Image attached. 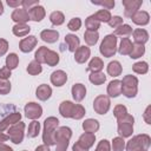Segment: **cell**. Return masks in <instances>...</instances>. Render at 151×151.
<instances>
[{
  "instance_id": "22",
  "label": "cell",
  "mask_w": 151,
  "mask_h": 151,
  "mask_svg": "<svg viewBox=\"0 0 151 151\" xmlns=\"http://www.w3.org/2000/svg\"><path fill=\"white\" fill-rule=\"evenodd\" d=\"M51 94H52V88L48 85H46V84H41L40 86H38V88L35 91L37 98L39 100H42V101L47 100L51 97Z\"/></svg>"
},
{
  "instance_id": "30",
  "label": "cell",
  "mask_w": 151,
  "mask_h": 151,
  "mask_svg": "<svg viewBox=\"0 0 151 151\" xmlns=\"http://www.w3.org/2000/svg\"><path fill=\"white\" fill-rule=\"evenodd\" d=\"M104 67V63L100 58L98 57H94L91 59L88 66H87V71H91V72H101Z\"/></svg>"
},
{
  "instance_id": "2",
  "label": "cell",
  "mask_w": 151,
  "mask_h": 151,
  "mask_svg": "<svg viewBox=\"0 0 151 151\" xmlns=\"http://www.w3.org/2000/svg\"><path fill=\"white\" fill-rule=\"evenodd\" d=\"M59 125V120L55 117H48L44 122V131H42V142L47 146L55 145L54 143V132Z\"/></svg>"
},
{
  "instance_id": "10",
  "label": "cell",
  "mask_w": 151,
  "mask_h": 151,
  "mask_svg": "<svg viewBox=\"0 0 151 151\" xmlns=\"http://www.w3.org/2000/svg\"><path fill=\"white\" fill-rule=\"evenodd\" d=\"M24 110H25V114H26V117H27L28 119L35 120V119L40 118L41 114H42V107H41L39 104L33 103V101L27 103V104L25 105V109H24Z\"/></svg>"
},
{
  "instance_id": "12",
  "label": "cell",
  "mask_w": 151,
  "mask_h": 151,
  "mask_svg": "<svg viewBox=\"0 0 151 151\" xmlns=\"http://www.w3.org/2000/svg\"><path fill=\"white\" fill-rule=\"evenodd\" d=\"M37 42H38V40H37V38H35L34 35H28V37L24 38V39L19 42V48H20L21 52L28 53V52H31V51L35 47Z\"/></svg>"
},
{
  "instance_id": "48",
  "label": "cell",
  "mask_w": 151,
  "mask_h": 151,
  "mask_svg": "<svg viewBox=\"0 0 151 151\" xmlns=\"http://www.w3.org/2000/svg\"><path fill=\"white\" fill-rule=\"evenodd\" d=\"M110 150H111V145H110V142L106 139H101L96 149V151H110Z\"/></svg>"
},
{
  "instance_id": "6",
  "label": "cell",
  "mask_w": 151,
  "mask_h": 151,
  "mask_svg": "<svg viewBox=\"0 0 151 151\" xmlns=\"http://www.w3.org/2000/svg\"><path fill=\"white\" fill-rule=\"evenodd\" d=\"M99 51L105 58L113 57L117 52V37L113 35V34L106 35L104 38V40L101 41V44H100Z\"/></svg>"
},
{
  "instance_id": "39",
  "label": "cell",
  "mask_w": 151,
  "mask_h": 151,
  "mask_svg": "<svg viewBox=\"0 0 151 151\" xmlns=\"http://www.w3.org/2000/svg\"><path fill=\"white\" fill-rule=\"evenodd\" d=\"M85 26H86L87 31L97 32V29L100 27V22H99V21H97L92 15H90V17L85 20Z\"/></svg>"
},
{
  "instance_id": "9",
  "label": "cell",
  "mask_w": 151,
  "mask_h": 151,
  "mask_svg": "<svg viewBox=\"0 0 151 151\" xmlns=\"http://www.w3.org/2000/svg\"><path fill=\"white\" fill-rule=\"evenodd\" d=\"M110 98L107 96H104V94H100L98 97H96L94 101H93V109L96 111V113L98 114H105L109 109H110Z\"/></svg>"
},
{
  "instance_id": "4",
  "label": "cell",
  "mask_w": 151,
  "mask_h": 151,
  "mask_svg": "<svg viewBox=\"0 0 151 151\" xmlns=\"http://www.w3.org/2000/svg\"><path fill=\"white\" fill-rule=\"evenodd\" d=\"M151 145V138L149 134H137L131 138L126 144V151H142L147 150Z\"/></svg>"
},
{
  "instance_id": "45",
  "label": "cell",
  "mask_w": 151,
  "mask_h": 151,
  "mask_svg": "<svg viewBox=\"0 0 151 151\" xmlns=\"http://www.w3.org/2000/svg\"><path fill=\"white\" fill-rule=\"evenodd\" d=\"M113 114L117 119H120V118H123L127 114V110L124 105H116L114 109H113Z\"/></svg>"
},
{
  "instance_id": "59",
  "label": "cell",
  "mask_w": 151,
  "mask_h": 151,
  "mask_svg": "<svg viewBox=\"0 0 151 151\" xmlns=\"http://www.w3.org/2000/svg\"><path fill=\"white\" fill-rule=\"evenodd\" d=\"M7 139H8V136H6L2 132H0V144H2L4 142H6Z\"/></svg>"
},
{
  "instance_id": "43",
  "label": "cell",
  "mask_w": 151,
  "mask_h": 151,
  "mask_svg": "<svg viewBox=\"0 0 151 151\" xmlns=\"http://www.w3.org/2000/svg\"><path fill=\"white\" fill-rule=\"evenodd\" d=\"M47 51H48V48L47 47H45V46H41V47H39L38 48V51L35 52V54H34V60H37L39 64H44L45 63V57H46V53H47Z\"/></svg>"
},
{
  "instance_id": "16",
  "label": "cell",
  "mask_w": 151,
  "mask_h": 151,
  "mask_svg": "<svg viewBox=\"0 0 151 151\" xmlns=\"http://www.w3.org/2000/svg\"><path fill=\"white\" fill-rule=\"evenodd\" d=\"M91 54V50L87 46H79L74 52V59L78 64H84Z\"/></svg>"
},
{
  "instance_id": "25",
  "label": "cell",
  "mask_w": 151,
  "mask_h": 151,
  "mask_svg": "<svg viewBox=\"0 0 151 151\" xmlns=\"http://www.w3.org/2000/svg\"><path fill=\"white\" fill-rule=\"evenodd\" d=\"M65 42L68 47V51L70 52H76L77 48L79 47V38L74 34H66L65 35Z\"/></svg>"
},
{
  "instance_id": "36",
  "label": "cell",
  "mask_w": 151,
  "mask_h": 151,
  "mask_svg": "<svg viewBox=\"0 0 151 151\" xmlns=\"http://www.w3.org/2000/svg\"><path fill=\"white\" fill-rule=\"evenodd\" d=\"M19 64V57L15 53H9L6 57V67L8 70H14Z\"/></svg>"
},
{
  "instance_id": "44",
  "label": "cell",
  "mask_w": 151,
  "mask_h": 151,
  "mask_svg": "<svg viewBox=\"0 0 151 151\" xmlns=\"http://www.w3.org/2000/svg\"><path fill=\"white\" fill-rule=\"evenodd\" d=\"M112 149L113 151H123L125 149V142L122 137H116L112 140Z\"/></svg>"
},
{
  "instance_id": "31",
  "label": "cell",
  "mask_w": 151,
  "mask_h": 151,
  "mask_svg": "<svg viewBox=\"0 0 151 151\" xmlns=\"http://www.w3.org/2000/svg\"><path fill=\"white\" fill-rule=\"evenodd\" d=\"M92 17L99 22H109V20L111 19V13L107 9H100L94 14H92Z\"/></svg>"
},
{
  "instance_id": "47",
  "label": "cell",
  "mask_w": 151,
  "mask_h": 151,
  "mask_svg": "<svg viewBox=\"0 0 151 151\" xmlns=\"http://www.w3.org/2000/svg\"><path fill=\"white\" fill-rule=\"evenodd\" d=\"M11 91V83L8 80L0 79V94H7Z\"/></svg>"
},
{
  "instance_id": "54",
  "label": "cell",
  "mask_w": 151,
  "mask_h": 151,
  "mask_svg": "<svg viewBox=\"0 0 151 151\" xmlns=\"http://www.w3.org/2000/svg\"><path fill=\"white\" fill-rule=\"evenodd\" d=\"M150 116H151V106L149 105V106L146 107L145 112H144V116H143L146 124H151V118H150Z\"/></svg>"
},
{
  "instance_id": "52",
  "label": "cell",
  "mask_w": 151,
  "mask_h": 151,
  "mask_svg": "<svg viewBox=\"0 0 151 151\" xmlns=\"http://www.w3.org/2000/svg\"><path fill=\"white\" fill-rule=\"evenodd\" d=\"M39 5V1L38 0H32V1H28V0H22V6L25 9H29L32 8L33 6H37Z\"/></svg>"
},
{
  "instance_id": "13",
  "label": "cell",
  "mask_w": 151,
  "mask_h": 151,
  "mask_svg": "<svg viewBox=\"0 0 151 151\" xmlns=\"http://www.w3.org/2000/svg\"><path fill=\"white\" fill-rule=\"evenodd\" d=\"M21 119V113L20 112H13L9 116H7L5 119L0 120V132L6 130L7 127H9V125H13L18 122H20Z\"/></svg>"
},
{
  "instance_id": "18",
  "label": "cell",
  "mask_w": 151,
  "mask_h": 151,
  "mask_svg": "<svg viewBox=\"0 0 151 151\" xmlns=\"http://www.w3.org/2000/svg\"><path fill=\"white\" fill-rule=\"evenodd\" d=\"M131 20H132L136 25L144 26V25H147V24H149L150 15H149V13L145 12V11H138V12H136V13L131 17Z\"/></svg>"
},
{
  "instance_id": "5",
  "label": "cell",
  "mask_w": 151,
  "mask_h": 151,
  "mask_svg": "<svg viewBox=\"0 0 151 151\" xmlns=\"http://www.w3.org/2000/svg\"><path fill=\"white\" fill-rule=\"evenodd\" d=\"M122 83V93L127 98L136 97L138 92V79L134 76L127 74L123 78Z\"/></svg>"
},
{
  "instance_id": "62",
  "label": "cell",
  "mask_w": 151,
  "mask_h": 151,
  "mask_svg": "<svg viewBox=\"0 0 151 151\" xmlns=\"http://www.w3.org/2000/svg\"><path fill=\"white\" fill-rule=\"evenodd\" d=\"M24 151H26V150H24Z\"/></svg>"
},
{
  "instance_id": "60",
  "label": "cell",
  "mask_w": 151,
  "mask_h": 151,
  "mask_svg": "<svg viewBox=\"0 0 151 151\" xmlns=\"http://www.w3.org/2000/svg\"><path fill=\"white\" fill-rule=\"evenodd\" d=\"M4 13V5H2V2H1V0H0V15Z\"/></svg>"
},
{
  "instance_id": "27",
  "label": "cell",
  "mask_w": 151,
  "mask_h": 151,
  "mask_svg": "<svg viewBox=\"0 0 151 151\" xmlns=\"http://www.w3.org/2000/svg\"><path fill=\"white\" fill-rule=\"evenodd\" d=\"M29 31H31V27L26 24H17L12 28L13 34L17 37H26L29 33Z\"/></svg>"
},
{
  "instance_id": "20",
  "label": "cell",
  "mask_w": 151,
  "mask_h": 151,
  "mask_svg": "<svg viewBox=\"0 0 151 151\" xmlns=\"http://www.w3.org/2000/svg\"><path fill=\"white\" fill-rule=\"evenodd\" d=\"M40 38L41 40H44L45 42H48V44H53L58 40L59 38V32L55 31V29H44L41 33H40Z\"/></svg>"
},
{
  "instance_id": "7",
  "label": "cell",
  "mask_w": 151,
  "mask_h": 151,
  "mask_svg": "<svg viewBox=\"0 0 151 151\" xmlns=\"http://www.w3.org/2000/svg\"><path fill=\"white\" fill-rule=\"evenodd\" d=\"M133 122H134V118L129 113L125 117H123L120 119H117L118 133L120 134L122 138L130 137L132 134V132H133Z\"/></svg>"
},
{
  "instance_id": "19",
  "label": "cell",
  "mask_w": 151,
  "mask_h": 151,
  "mask_svg": "<svg viewBox=\"0 0 151 151\" xmlns=\"http://www.w3.org/2000/svg\"><path fill=\"white\" fill-rule=\"evenodd\" d=\"M94 140H96V136H94V133L85 132V133H83V134L79 137V139H78V144L81 145L83 147H85V149L88 150V149L94 144Z\"/></svg>"
},
{
  "instance_id": "33",
  "label": "cell",
  "mask_w": 151,
  "mask_h": 151,
  "mask_svg": "<svg viewBox=\"0 0 151 151\" xmlns=\"http://www.w3.org/2000/svg\"><path fill=\"white\" fill-rule=\"evenodd\" d=\"M144 53H145V46L143 44H133L131 53H130V58L137 59V58L142 57Z\"/></svg>"
},
{
  "instance_id": "46",
  "label": "cell",
  "mask_w": 151,
  "mask_h": 151,
  "mask_svg": "<svg viewBox=\"0 0 151 151\" xmlns=\"http://www.w3.org/2000/svg\"><path fill=\"white\" fill-rule=\"evenodd\" d=\"M80 26H81V20H80V18H73V19H71V20L68 21V24H67V28L71 29V31H78V29L80 28Z\"/></svg>"
},
{
  "instance_id": "17",
  "label": "cell",
  "mask_w": 151,
  "mask_h": 151,
  "mask_svg": "<svg viewBox=\"0 0 151 151\" xmlns=\"http://www.w3.org/2000/svg\"><path fill=\"white\" fill-rule=\"evenodd\" d=\"M66 81H67V74L61 70H57L51 74V83L54 86H63Z\"/></svg>"
},
{
  "instance_id": "40",
  "label": "cell",
  "mask_w": 151,
  "mask_h": 151,
  "mask_svg": "<svg viewBox=\"0 0 151 151\" xmlns=\"http://www.w3.org/2000/svg\"><path fill=\"white\" fill-rule=\"evenodd\" d=\"M42 71V67H41V64H39L37 60H33L28 64L27 66V72L31 74V76H37L39 73H41Z\"/></svg>"
},
{
  "instance_id": "61",
  "label": "cell",
  "mask_w": 151,
  "mask_h": 151,
  "mask_svg": "<svg viewBox=\"0 0 151 151\" xmlns=\"http://www.w3.org/2000/svg\"><path fill=\"white\" fill-rule=\"evenodd\" d=\"M142 151H147V150H142Z\"/></svg>"
},
{
  "instance_id": "32",
  "label": "cell",
  "mask_w": 151,
  "mask_h": 151,
  "mask_svg": "<svg viewBox=\"0 0 151 151\" xmlns=\"http://www.w3.org/2000/svg\"><path fill=\"white\" fill-rule=\"evenodd\" d=\"M90 81L94 85H101L105 83L106 80V76L103 72H91L90 77H88Z\"/></svg>"
},
{
  "instance_id": "42",
  "label": "cell",
  "mask_w": 151,
  "mask_h": 151,
  "mask_svg": "<svg viewBox=\"0 0 151 151\" xmlns=\"http://www.w3.org/2000/svg\"><path fill=\"white\" fill-rule=\"evenodd\" d=\"M132 33V28L130 25H126V24H123L120 25L119 27H117L114 29V34L113 35H130Z\"/></svg>"
},
{
  "instance_id": "8",
  "label": "cell",
  "mask_w": 151,
  "mask_h": 151,
  "mask_svg": "<svg viewBox=\"0 0 151 151\" xmlns=\"http://www.w3.org/2000/svg\"><path fill=\"white\" fill-rule=\"evenodd\" d=\"M24 130H25V123L18 122L13 124L8 130V138L14 144H20L24 139Z\"/></svg>"
},
{
  "instance_id": "29",
  "label": "cell",
  "mask_w": 151,
  "mask_h": 151,
  "mask_svg": "<svg viewBox=\"0 0 151 151\" xmlns=\"http://www.w3.org/2000/svg\"><path fill=\"white\" fill-rule=\"evenodd\" d=\"M122 70H123V67H122L120 63L117 61V60H113V61L109 63V65H107V73H109L110 76H112V77H118V76H120Z\"/></svg>"
},
{
  "instance_id": "56",
  "label": "cell",
  "mask_w": 151,
  "mask_h": 151,
  "mask_svg": "<svg viewBox=\"0 0 151 151\" xmlns=\"http://www.w3.org/2000/svg\"><path fill=\"white\" fill-rule=\"evenodd\" d=\"M72 151H88V150L85 149V147H83L81 145H79L78 142H77L76 144H73V146H72Z\"/></svg>"
},
{
  "instance_id": "24",
  "label": "cell",
  "mask_w": 151,
  "mask_h": 151,
  "mask_svg": "<svg viewBox=\"0 0 151 151\" xmlns=\"http://www.w3.org/2000/svg\"><path fill=\"white\" fill-rule=\"evenodd\" d=\"M133 40L134 44H145L149 40V33L143 28H137L133 31Z\"/></svg>"
},
{
  "instance_id": "23",
  "label": "cell",
  "mask_w": 151,
  "mask_h": 151,
  "mask_svg": "<svg viewBox=\"0 0 151 151\" xmlns=\"http://www.w3.org/2000/svg\"><path fill=\"white\" fill-rule=\"evenodd\" d=\"M122 93V83L118 79H114L110 81L107 85V94L110 97H118Z\"/></svg>"
},
{
  "instance_id": "53",
  "label": "cell",
  "mask_w": 151,
  "mask_h": 151,
  "mask_svg": "<svg viewBox=\"0 0 151 151\" xmlns=\"http://www.w3.org/2000/svg\"><path fill=\"white\" fill-rule=\"evenodd\" d=\"M8 50V42L5 39L0 38V55H4Z\"/></svg>"
},
{
  "instance_id": "57",
  "label": "cell",
  "mask_w": 151,
  "mask_h": 151,
  "mask_svg": "<svg viewBox=\"0 0 151 151\" xmlns=\"http://www.w3.org/2000/svg\"><path fill=\"white\" fill-rule=\"evenodd\" d=\"M35 151H50V147L44 144V145H39V146L35 149Z\"/></svg>"
},
{
  "instance_id": "3",
  "label": "cell",
  "mask_w": 151,
  "mask_h": 151,
  "mask_svg": "<svg viewBox=\"0 0 151 151\" xmlns=\"http://www.w3.org/2000/svg\"><path fill=\"white\" fill-rule=\"evenodd\" d=\"M72 137V130L67 126H61L54 132V143L57 145V151H66L68 142Z\"/></svg>"
},
{
  "instance_id": "34",
  "label": "cell",
  "mask_w": 151,
  "mask_h": 151,
  "mask_svg": "<svg viewBox=\"0 0 151 151\" xmlns=\"http://www.w3.org/2000/svg\"><path fill=\"white\" fill-rule=\"evenodd\" d=\"M45 63L48 66H55L59 63V54L54 51L48 50L46 53V57H45Z\"/></svg>"
},
{
  "instance_id": "15",
  "label": "cell",
  "mask_w": 151,
  "mask_h": 151,
  "mask_svg": "<svg viewBox=\"0 0 151 151\" xmlns=\"http://www.w3.org/2000/svg\"><path fill=\"white\" fill-rule=\"evenodd\" d=\"M11 18L17 24H26L29 20L28 12L25 8H17V9H14L12 15H11Z\"/></svg>"
},
{
  "instance_id": "50",
  "label": "cell",
  "mask_w": 151,
  "mask_h": 151,
  "mask_svg": "<svg viewBox=\"0 0 151 151\" xmlns=\"http://www.w3.org/2000/svg\"><path fill=\"white\" fill-rule=\"evenodd\" d=\"M109 25H110L111 27L117 28V27H119L120 25H123V19H122L120 17H118V15L111 17V19L109 20Z\"/></svg>"
},
{
  "instance_id": "1",
  "label": "cell",
  "mask_w": 151,
  "mask_h": 151,
  "mask_svg": "<svg viewBox=\"0 0 151 151\" xmlns=\"http://www.w3.org/2000/svg\"><path fill=\"white\" fill-rule=\"evenodd\" d=\"M59 113L64 118L81 119L85 116V109L79 104H73L70 100H64L59 105Z\"/></svg>"
},
{
  "instance_id": "26",
  "label": "cell",
  "mask_w": 151,
  "mask_h": 151,
  "mask_svg": "<svg viewBox=\"0 0 151 151\" xmlns=\"http://www.w3.org/2000/svg\"><path fill=\"white\" fill-rule=\"evenodd\" d=\"M83 129L85 132H88V133H94L99 130V123L98 120L96 119H92V118H88L86 119L84 123H83Z\"/></svg>"
},
{
  "instance_id": "38",
  "label": "cell",
  "mask_w": 151,
  "mask_h": 151,
  "mask_svg": "<svg viewBox=\"0 0 151 151\" xmlns=\"http://www.w3.org/2000/svg\"><path fill=\"white\" fill-rule=\"evenodd\" d=\"M40 132V124L37 120H33L32 123H29L28 125V132H27V137L29 138H35Z\"/></svg>"
},
{
  "instance_id": "49",
  "label": "cell",
  "mask_w": 151,
  "mask_h": 151,
  "mask_svg": "<svg viewBox=\"0 0 151 151\" xmlns=\"http://www.w3.org/2000/svg\"><path fill=\"white\" fill-rule=\"evenodd\" d=\"M93 5H99V6H103L105 7L107 11L109 9H112L114 7V1L113 0H105V1H92Z\"/></svg>"
},
{
  "instance_id": "58",
  "label": "cell",
  "mask_w": 151,
  "mask_h": 151,
  "mask_svg": "<svg viewBox=\"0 0 151 151\" xmlns=\"http://www.w3.org/2000/svg\"><path fill=\"white\" fill-rule=\"evenodd\" d=\"M0 151H13V149H12V147H9L8 145L0 144Z\"/></svg>"
},
{
  "instance_id": "51",
  "label": "cell",
  "mask_w": 151,
  "mask_h": 151,
  "mask_svg": "<svg viewBox=\"0 0 151 151\" xmlns=\"http://www.w3.org/2000/svg\"><path fill=\"white\" fill-rule=\"evenodd\" d=\"M9 77H11V70H8L6 66L1 67V68H0V79L7 80Z\"/></svg>"
},
{
  "instance_id": "21",
  "label": "cell",
  "mask_w": 151,
  "mask_h": 151,
  "mask_svg": "<svg viewBox=\"0 0 151 151\" xmlns=\"http://www.w3.org/2000/svg\"><path fill=\"white\" fill-rule=\"evenodd\" d=\"M86 96V87L83 84H74L72 86V97L76 101H81Z\"/></svg>"
},
{
  "instance_id": "41",
  "label": "cell",
  "mask_w": 151,
  "mask_h": 151,
  "mask_svg": "<svg viewBox=\"0 0 151 151\" xmlns=\"http://www.w3.org/2000/svg\"><path fill=\"white\" fill-rule=\"evenodd\" d=\"M132 70L138 74H145L149 71V65L145 61H138L132 66Z\"/></svg>"
},
{
  "instance_id": "35",
  "label": "cell",
  "mask_w": 151,
  "mask_h": 151,
  "mask_svg": "<svg viewBox=\"0 0 151 151\" xmlns=\"http://www.w3.org/2000/svg\"><path fill=\"white\" fill-rule=\"evenodd\" d=\"M84 39H85V42L90 46L92 45H96L98 39H99V34L98 32H91V31H85L84 33Z\"/></svg>"
},
{
  "instance_id": "28",
  "label": "cell",
  "mask_w": 151,
  "mask_h": 151,
  "mask_svg": "<svg viewBox=\"0 0 151 151\" xmlns=\"http://www.w3.org/2000/svg\"><path fill=\"white\" fill-rule=\"evenodd\" d=\"M132 45L133 44L131 42V40L129 38H123L120 41V45L118 47V52L123 55H127V54L130 55L131 50H132Z\"/></svg>"
},
{
  "instance_id": "37",
  "label": "cell",
  "mask_w": 151,
  "mask_h": 151,
  "mask_svg": "<svg viewBox=\"0 0 151 151\" xmlns=\"http://www.w3.org/2000/svg\"><path fill=\"white\" fill-rule=\"evenodd\" d=\"M50 20H51V22H52L53 25L59 26V25L64 24V21H65V17H64V14H63L61 12H59V11H54V12L51 13V15H50Z\"/></svg>"
},
{
  "instance_id": "55",
  "label": "cell",
  "mask_w": 151,
  "mask_h": 151,
  "mask_svg": "<svg viewBox=\"0 0 151 151\" xmlns=\"http://www.w3.org/2000/svg\"><path fill=\"white\" fill-rule=\"evenodd\" d=\"M7 5L9 7H18L22 6V0H7Z\"/></svg>"
},
{
  "instance_id": "11",
  "label": "cell",
  "mask_w": 151,
  "mask_h": 151,
  "mask_svg": "<svg viewBox=\"0 0 151 151\" xmlns=\"http://www.w3.org/2000/svg\"><path fill=\"white\" fill-rule=\"evenodd\" d=\"M122 2H123V6L125 7L124 15L127 18H131L136 12H138L139 7L143 4L142 0H123Z\"/></svg>"
},
{
  "instance_id": "14",
  "label": "cell",
  "mask_w": 151,
  "mask_h": 151,
  "mask_svg": "<svg viewBox=\"0 0 151 151\" xmlns=\"http://www.w3.org/2000/svg\"><path fill=\"white\" fill-rule=\"evenodd\" d=\"M27 12H28L29 20H33V21H41L45 18V14H46L45 13V8L42 6H40V5L33 6Z\"/></svg>"
}]
</instances>
